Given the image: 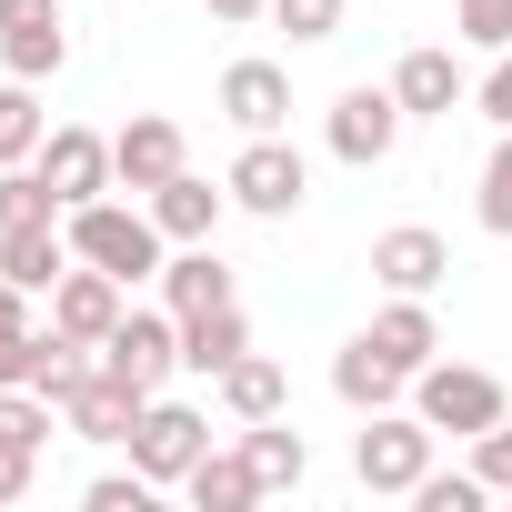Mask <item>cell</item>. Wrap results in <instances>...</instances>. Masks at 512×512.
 <instances>
[{
    "label": "cell",
    "instance_id": "7402d4cb",
    "mask_svg": "<svg viewBox=\"0 0 512 512\" xmlns=\"http://www.w3.org/2000/svg\"><path fill=\"white\" fill-rule=\"evenodd\" d=\"M0 272H11L21 292H51L71 272V231L61 221H31V231H0Z\"/></svg>",
    "mask_w": 512,
    "mask_h": 512
},
{
    "label": "cell",
    "instance_id": "3957f363",
    "mask_svg": "<svg viewBox=\"0 0 512 512\" xmlns=\"http://www.w3.org/2000/svg\"><path fill=\"white\" fill-rule=\"evenodd\" d=\"M412 412H422L432 432L482 442L492 422H512V392H502V372H482V362H422V372H412Z\"/></svg>",
    "mask_w": 512,
    "mask_h": 512
},
{
    "label": "cell",
    "instance_id": "e0dca14e",
    "mask_svg": "<svg viewBox=\"0 0 512 512\" xmlns=\"http://www.w3.org/2000/svg\"><path fill=\"white\" fill-rule=\"evenodd\" d=\"M161 302L191 322V312H221V302H241V282H231V262L211 241H171V262H161Z\"/></svg>",
    "mask_w": 512,
    "mask_h": 512
},
{
    "label": "cell",
    "instance_id": "7c38bea8",
    "mask_svg": "<svg viewBox=\"0 0 512 512\" xmlns=\"http://www.w3.org/2000/svg\"><path fill=\"white\" fill-rule=\"evenodd\" d=\"M211 101H221V121H231L241 141H251V131H292V71H282V61H231Z\"/></svg>",
    "mask_w": 512,
    "mask_h": 512
},
{
    "label": "cell",
    "instance_id": "d6986e66",
    "mask_svg": "<svg viewBox=\"0 0 512 512\" xmlns=\"http://www.w3.org/2000/svg\"><path fill=\"white\" fill-rule=\"evenodd\" d=\"M221 211H231V191H211L201 171H171V181L151 191V221H161V241H211V231H221Z\"/></svg>",
    "mask_w": 512,
    "mask_h": 512
},
{
    "label": "cell",
    "instance_id": "9a60e30c",
    "mask_svg": "<svg viewBox=\"0 0 512 512\" xmlns=\"http://www.w3.org/2000/svg\"><path fill=\"white\" fill-rule=\"evenodd\" d=\"M141 402H151L141 382H121V372H101V362H91V372L71 382V402H61V422H71L81 442H131V422H141Z\"/></svg>",
    "mask_w": 512,
    "mask_h": 512
},
{
    "label": "cell",
    "instance_id": "83f0119b",
    "mask_svg": "<svg viewBox=\"0 0 512 512\" xmlns=\"http://www.w3.org/2000/svg\"><path fill=\"white\" fill-rule=\"evenodd\" d=\"M31 332H41V322H31V292L0 272V382H21V372H31Z\"/></svg>",
    "mask_w": 512,
    "mask_h": 512
},
{
    "label": "cell",
    "instance_id": "ba28073f",
    "mask_svg": "<svg viewBox=\"0 0 512 512\" xmlns=\"http://www.w3.org/2000/svg\"><path fill=\"white\" fill-rule=\"evenodd\" d=\"M101 372H121V382L161 392V382L181 372V312H171V302H161V312H121V322H111V342H101Z\"/></svg>",
    "mask_w": 512,
    "mask_h": 512
},
{
    "label": "cell",
    "instance_id": "d4e9b609",
    "mask_svg": "<svg viewBox=\"0 0 512 512\" xmlns=\"http://www.w3.org/2000/svg\"><path fill=\"white\" fill-rule=\"evenodd\" d=\"M91 362H101V352H91V342H71V332L51 322V332H31V372H21V382H31L41 402H71V382H81Z\"/></svg>",
    "mask_w": 512,
    "mask_h": 512
},
{
    "label": "cell",
    "instance_id": "8fae6325",
    "mask_svg": "<svg viewBox=\"0 0 512 512\" xmlns=\"http://www.w3.org/2000/svg\"><path fill=\"white\" fill-rule=\"evenodd\" d=\"M372 282H382V292H442V282H452V241H442L432 221H392V231L372 241Z\"/></svg>",
    "mask_w": 512,
    "mask_h": 512
},
{
    "label": "cell",
    "instance_id": "ac0fdd59",
    "mask_svg": "<svg viewBox=\"0 0 512 512\" xmlns=\"http://www.w3.org/2000/svg\"><path fill=\"white\" fill-rule=\"evenodd\" d=\"M332 392H342L352 412H392V402L412 392V372H402V362H382V352H372V332H352V342L332 352Z\"/></svg>",
    "mask_w": 512,
    "mask_h": 512
},
{
    "label": "cell",
    "instance_id": "7a4b0ae2",
    "mask_svg": "<svg viewBox=\"0 0 512 512\" xmlns=\"http://www.w3.org/2000/svg\"><path fill=\"white\" fill-rule=\"evenodd\" d=\"M221 191H231V211H251V221H292V211L312 201V161L292 151V131H251V141L231 151Z\"/></svg>",
    "mask_w": 512,
    "mask_h": 512
},
{
    "label": "cell",
    "instance_id": "e575fe53",
    "mask_svg": "<svg viewBox=\"0 0 512 512\" xmlns=\"http://www.w3.org/2000/svg\"><path fill=\"white\" fill-rule=\"evenodd\" d=\"M472 111H482L492 131H512V51H492V71L472 81Z\"/></svg>",
    "mask_w": 512,
    "mask_h": 512
},
{
    "label": "cell",
    "instance_id": "d590c367",
    "mask_svg": "<svg viewBox=\"0 0 512 512\" xmlns=\"http://www.w3.org/2000/svg\"><path fill=\"white\" fill-rule=\"evenodd\" d=\"M472 472H482L492 492H512V422H492V432L472 442Z\"/></svg>",
    "mask_w": 512,
    "mask_h": 512
},
{
    "label": "cell",
    "instance_id": "603a6c76",
    "mask_svg": "<svg viewBox=\"0 0 512 512\" xmlns=\"http://www.w3.org/2000/svg\"><path fill=\"white\" fill-rule=\"evenodd\" d=\"M241 452H251V472H262V492H302V472H312V442L272 412V422H241Z\"/></svg>",
    "mask_w": 512,
    "mask_h": 512
},
{
    "label": "cell",
    "instance_id": "4316f807",
    "mask_svg": "<svg viewBox=\"0 0 512 512\" xmlns=\"http://www.w3.org/2000/svg\"><path fill=\"white\" fill-rule=\"evenodd\" d=\"M31 221H61V191L31 161H11V171H0V231H31Z\"/></svg>",
    "mask_w": 512,
    "mask_h": 512
},
{
    "label": "cell",
    "instance_id": "484cf974",
    "mask_svg": "<svg viewBox=\"0 0 512 512\" xmlns=\"http://www.w3.org/2000/svg\"><path fill=\"white\" fill-rule=\"evenodd\" d=\"M41 141H51L41 81H0V171H11V161H41Z\"/></svg>",
    "mask_w": 512,
    "mask_h": 512
},
{
    "label": "cell",
    "instance_id": "44dd1931",
    "mask_svg": "<svg viewBox=\"0 0 512 512\" xmlns=\"http://www.w3.org/2000/svg\"><path fill=\"white\" fill-rule=\"evenodd\" d=\"M211 392H221V412H231V422H272V412L292 402V372H282L272 352H241V362H231Z\"/></svg>",
    "mask_w": 512,
    "mask_h": 512
},
{
    "label": "cell",
    "instance_id": "4fadbf2b",
    "mask_svg": "<svg viewBox=\"0 0 512 512\" xmlns=\"http://www.w3.org/2000/svg\"><path fill=\"white\" fill-rule=\"evenodd\" d=\"M392 101H402L412 121H452V111L472 101V71H462L442 41H422V51H402V61H392Z\"/></svg>",
    "mask_w": 512,
    "mask_h": 512
},
{
    "label": "cell",
    "instance_id": "277c9868",
    "mask_svg": "<svg viewBox=\"0 0 512 512\" xmlns=\"http://www.w3.org/2000/svg\"><path fill=\"white\" fill-rule=\"evenodd\" d=\"M432 442H442V432H432L422 412H402V402H392V412H362V432H352V482L412 502V482L432 472Z\"/></svg>",
    "mask_w": 512,
    "mask_h": 512
},
{
    "label": "cell",
    "instance_id": "52a82bcc",
    "mask_svg": "<svg viewBox=\"0 0 512 512\" xmlns=\"http://www.w3.org/2000/svg\"><path fill=\"white\" fill-rule=\"evenodd\" d=\"M0 71H11V81H61L71 71L61 0H0Z\"/></svg>",
    "mask_w": 512,
    "mask_h": 512
},
{
    "label": "cell",
    "instance_id": "836d02e7",
    "mask_svg": "<svg viewBox=\"0 0 512 512\" xmlns=\"http://www.w3.org/2000/svg\"><path fill=\"white\" fill-rule=\"evenodd\" d=\"M31 482H41V442L0 432V502H31Z\"/></svg>",
    "mask_w": 512,
    "mask_h": 512
},
{
    "label": "cell",
    "instance_id": "f546056e",
    "mask_svg": "<svg viewBox=\"0 0 512 512\" xmlns=\"http://www.w3.org/2000/svg\"><path fill=\"white\" fill-rule=\"evenodd\" d=\"M412 502H422V512H482V502H492V482H482V472H422V482H412Z\"/></svg>",
    "mask_w": 512,
    "mask_h": 512
},
{
    "label": "cell",
    "instance_id": "2e32d148",
    "mask_svg": "<svg viewBox=\"0 0 512 512\" xmlns=\"http://www.w3.org/2000/svg\"><path fill=\"white\" fill-rule=\"evenodd\" d=\"M362 332H372V352H382V362H402V372L442 362V322H432V292H382V312H372Z\"/></svg>",
    "mask_w": 512,
    "mask_h": 512
},
{
    "label": "cell",
    "instance_id": "5b68a950",
    "mask_svg": "<svg viewBox=\"0 0 512 512\" xmlns=\"http://www.w3.org/2000/svg\"><path fill=\"white\" fill-rule=\"evenodd\" d=\"M402 131H412V111L392 101V81H352V91L322 111V141H332V161H352V171H382V161L402 151Z\"/></svg>",
    "mask_w": 512,
    "mask_h": 512
},
{
    "label": "cell",
    "instance_id": "30bf717a",
    "mask_svg": "<svg viewBox=\"0 0 512 512\" xmlns=\"http://www.w3.org/2000/svg\"><path fill=\"white\" fill-rule=\"evenodd\" d=\"M31 171L61 191V211H81V201L121 191V171H111V141H101V131H81V121H51V141H41V161H31Z\"/></svg>",
    "mask_w": 512,
    "mask_h": 512
},
{
    "label": "cell",
    "instance_id": "8d00e7d4",
    "mask_svg": "<svg viewBox=\"0 0 512 512\" xmlns=\"http://www.w3.org/2000/svg\"><path fill=\"white\" fill-rule=\"evenodd\" d=\"M201 11H211L221 31H241V21H262V11H272V0H201Z\"/></svg>",
    "mask_w": 512,
    "mask_h": 512
},
{
    "label": "cell",
    "instance_id": "8992f818",
    "mask_svg": "<svg viewBox=\"0 0 512 512\" xmlns=\"http://www.w3.org/2000/svg\"><path fill=\"white\" fill-rule=\"evenodd\" d=\"M201 452H211V412H201V402H161V392H151V402H141V422H131V462H141L161 492H181Z\"/></svg>",
    "mask_w": 512,
    "mask_h": 512
},
{
    "label": "cell",
    "instance_id": "9c48e42d",
    "mask_svg": "<svg viewBox=\"0 0 512 512\" xmlns=\"http://www.w3.org/2000/svg\"><path fill=\"white\" fill-rule=\"evenodd\" d=\"M111 171H121V191H161L171 171H191V141H181V121L171 111H131L121 131H111Z\"/></svg>",
    "mask_w": 512,
    "mask_h": 512
},
{
    "label": "cell",
    "instance_id": "f1b7e54d",
    "mask_svg": "<svg viewBox=\"0 0 512 512\" xmlns=\"http://www.w3.org/2000/svg\"><path fill=\"white\" fill-rule=\"evenodd\" d=\"M472 221L492 231V241H512V131L492 141V161H482V191H472Z\"/></svg>",
    "mask_w": 512,
    "mask_h": 512
},
{
    "label": "cell",
    "instance_id": "1f68e13d",
    "mask_svg": "<svg viewBox=\"0 0 512 512\" xmlns=\"http://www.w3.org/2000/svg\"><path fill=\"white\" fill-rule=\"evenodd\" d=\"M151 492H161V482L131 462V472H91V492H81V502H91V512H151Z\"/></svg>",
    "mask_w": 512,
    "mask_h": 512
},
{
    "label": "cell",
    "instance_id": "6da1fadb",
    "mask_svg": "<svg viewBox=\"0 0 512 512\" xmlns=\"http://www.w3.org/2000/svg\"><path fill=\"white\" fill-rule=\"evenodd\" d=\"M61 231H71V262H91V272H111V282H161V262H171L151 201H111V191H101V201L61 211Z\"/></svg>",
    "mask_w": 512,
    "mask_h": 512
},
{
    "label": "cell",
    "instance_id": "4dcf8cb0",
    "mask_svg": "<svg viewBox=\"0 0 512 512\" xmlns=\"http://www.w3.org/2000/svg\"><path fill=\"white\" fill-rule=\"evenodd\" d=\"M452 31L472 51H512V0H452Z\"/></svg>",
    "mask_w": 512,
    "mask_h": 512
},
{
    "label": "cell",
    "instance_id": "d6a6232c",
    "mask_svg": "<svg viewBox=\"0 0 512 512\" xmlns=\"http://www.w3.org/2000/svg\"><path fill=\"white\" fill-rule=\"evenodd\" d=\"M342 11H352V0H272V21L292 41H342Z\"/></svg>",
    "mask_w": 512,
    "mask_h": 512
},
{
    "label": "cell",
    "instance_id": "5bb4252c",
    "mask_svg": "<svg viewBox=\"0 0 512 512\" xmlns=\"http://www.w3.org/2000/svg\"><path fill=\"white\" fill-rule=\"evenodd\" d=\"M121 312H131V282H111V272H91V262H71V272L51 282V322H61L71 342H91V352L111 342Z\"/></svg>",
    "mask_w": 512,
    "mask_h": 512
},
{
    "label": "cell",
    "instance_id": "cb8c5ba5",
    "mask_svg": "<svg viewBox=\"0 0 512 512\" xmlns=\"http://www.w3.org/2000/svg\"><path fill=\"white\" fill-rule=\"evenodd\" d=\"M181 492H191L201 512H251V502H262V472H251V452L231 442V452H201Z\"/></svg>",
    "mask_w": 512,
    "mask_h": 512
},
{
    "label": "cell",
    "instance_id": "ffe728a7",
    "mask_svg": "<svg viewBox=\"0 0 512 512\" xmlns=\"http://www.w3.org/2000/svg\"><path fill=\"white\" fill-rule=\"evenodd\" d=\"M241 352H251V312H241V302H221V312H191V322H181V372L221 382Z\"/></svg>",
    "mask_w": 512,
    "mask_h": 512
}]
</instances>
